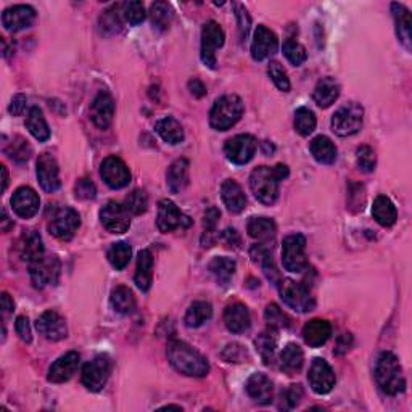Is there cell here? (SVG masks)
I'll return each instance as SVG.
<instances>
[{"mask_svg":"<svg viewBox=\"0 0 412 412\" xmlns=\"http://www.w3.org/2000/svg\"><path fill=\"white\" fill-rule=\"evenodd\" d=\"M168 359L177 372L187 377H206L210 372L208 359L181 340H172L168 345Z\"/></svg>","mask_w":412,"mask_h":412,"instance_id":"obj_1","label":"cell"},{"mask_svg":"<svg viewBox=\"0 0 412 412\" xmlns=\"http://www.w3.org/2000/svg\"><path fill=\"white\" fill-rule=\"evenodd\" d=\"M375 382L378 388L390 397H397L406 388V378L397 356L390 352L378 356L375 363Z\"/></svg>","mask_w":412,"mask_h":412,"instance_id":"obj_2","label":"cell"},{"mask_svg":"<svg viewBox=\"0 0 412 412\" xmlns=\"http://www.w3.org/2000/svg\"><path fill=\"white\" fill-rule=\"evenodd\" d=\"M243 115V102L238 96H222L211 108L210 124L216 131H227L240 121Z\"/></svg>","mask_w":412,"mask_h":412,"instance_id":"obj_3","label":"cell"},{"mask_svg":"<svg viewBox=\"0 0 412 412\" xmlns=\"http://www.w3.org/2000/svg\"><path fill=\"white\" fill-rule=\"evenodd\" d=\"M279 184L281 177L277 176L276 169L269 166H258L250 176V188L255 198L267 206L274 205L279 197Z\"/></svg>","mask_w":412,"mask_h":412,"instance_id":"obj_4","label":"cell"},{"mask_svg":"<svg viewBox=\"0 0 412 412\" xmlns=\"http://www.w3.org/2000/svg\"><path fill=\"white\" fill-rule=\"evenodd\" d=\"M364 122V110L359 103L348 102L332 116V131L340 137H348L359 132Z\"/></svg>","mask_w":412,"mask_h":412,"instance_id":"obj_5","label":"cell"},{"mask_svg":"<svg viewBox=\"0 0 412 412\" xmlns=\"http://www.w3.org/2000/svg\"><path fill=\"white\" fill-rule=\"evenodd\" d=\"M279 293L288 308L297 313H309L314 309L316 302L308 287L292 279H283L279 282Z\"/></svg>","mask_w":412,"mask_h":412,"instance_id":"obj_6","label":"cell"},{"mask_svg":"<svg viewBox=\"0 0 412 412\" xmlns=\"http://www.w3.org/2000/svg\"><path fill=\"white\" fill-rule=\"evenodd\" d=\"M282 263L287 271L303 272L308 266L306 259V238L302 233H293V236L285 237L282 243Z\"/></svg>","mask_w":412,"mask_h":412,"instance_id":"obj_7","label":"cell"},{"mask_svg":"<svg viewBox=\"0 0 412 412\" xmlns=\"http://www.w3.org/2000/svg\"><path fill=\"white\" fill-rule=\"evenodd\" d=\"M81 227V218L77 211L70 208V206H63L57 213L52 216L49 222V232L52 233L58 240L68 242L75 237V233Z\"/></svg>","mask_w":412,"mask_h":412,"instance_id":"obj_8","label":"cell"},{"mask_svg":"<svg viewBox=\"0 0 412 412\" xmlns=\"http://www.w3.org/2000/svg\"><path fill=\"white\" fill-rule=\"evenodd\" d=\"M111 372V361L107 354H100L82 367L81 380L89 392H100L107 385Z\"/></svg>","mask_w":412,"mask_h":412,"instance_id":"obj_9","label":"cell"},{"mask_svg":"<svg viewBox=\"0 0 412 412\" xmlns=\"http://www.w3.org/2000/svg\"><path fill=\"white\" fill-rule=\"evenodd\" d=\"M60 259L57 256H46L39 258L34 263L30 264L31 282L36 288H44L47 285H55L60 276Z\"/></svg>","mask_w":412,"mask_h":412,"instance_id":"obj_10","label":"cell"},{"mask_svg":"<svg viewBox=\"0 0 412 412\" xmlns=\"http://www.w3.org/2000/svg\"><path fill=\"white\" fill-rule=\"evenodd\" d=\"M226 34L216 21H206L202 30V61L205 66L213 70L216 66V50L224 46Z\"/></svg>","mask_w":412,"mask_h":412,"instance_id":"obj_11","label":"cell"},{"mask_svg":"<svg viewBox=\"0 0 412 412\" xmlns=\"http://www.w3.org/2000/svg\"><path fill=\"white\" fill-rule=\"evenodd\" d=\"M256 148H258V143H256V139L250 134H238V136L229 139L224 146V153L226 158L232 161L233 165H247L248 161H252L255 157Z\"/></svg>","mask_w":412,"mask_h":412,"instance_id":"obj_12","label":"cell"},{"mask_svg":"<svg viewBox=\"0 0 412 412\" xmlns=\"http://www.w3.org/2000/svg\"><path fill=\"white\" fill-rule=\"evenodd\" d=\"M100 222L111 233H124L131 227V213L124 205L108 202L100 210Z\"/></svg>","mask_w":412,"mask_h":412,"instance_id":"obj_13","label":"cell"},{"mask_svg":"<svg viewBox=\"0 0 412 412\" xmlns=\"http://www.w3.org/2000/svg\"><path fill=\"white\" fill-rule=\"evenodd\" d=\"M308 380L314 393L327 394L332 392L333 387H335L337 378H335V372H333V369L327 361L316 358L309 367Z\"/></svg>","mask_w":412,"mask_h":412,"instance_id":"obj_14","label":"cell"},{"mask_svg":"<svg viewBox=\"0 0 412 412\" xmlns=\"http://www.w3.org/2000/svg\"><path fill=\"white\" fill-rule=\"evenodd\" d=\"M100 176L111 188H122L131 182V171L118 157H108L100 166Z\"/></svg>","mask_w":412,"mask_h":412,"instance_id":"obj_15","label":"cell"},{"mask_svg":"<svg viewBox=\"0 0 412 412\" xmlns=\"http://www.w3.org/2000/svg\"><path fill=\"white\" fill-rule=\"evenodd\" d=\"M36 10L31 5H13L2 13V25L8 32H18L34 25Z\"/></svg>","mask_w":412,"mask_h":412,"instance_id":"obj_16","label":"cell"},{"mask_svg":"<svg viewBox=\"0 0 412 412\" xmlns=\"http://www.w3.org/2000/svg\"><path fill=\"white\" fill-rule=\"evenodd\" d=\"M36 328L44 338L50 342H60L68 335V327H66L65 317H61L57 311H46L36 321Z\"/></svg>","mask_w":412,"mask_h":412,"instance_id":"obj_17","label":"cell"},{"mask_svg":"<svg viewBox=\"0 0 412 412\" xmlns=\"http://www.w3.org/2000/svg\"><path fill=\"white\" fill-rule=\"evenodd\" d=\"M37 181L44 191L52 193L60 188L58 163L50 153H42L37 160Z\"/></svg>","mask_w":412,"mask_h":412,"instance_id":"obj_18","label":"cell"},{"mask_svg":"<svg viewBox=\"0 0 412 412\" xmlns=\"http://www.w3.org/2000/svg\"><path fill=\"white\" fill-rule=\"evenodd\" d=\"M277 47H279V41H277V36L269 27H266L264 25L256 27L252 42V57L256 61L269 58L271 55L277 52Z\"/></svg>","mask_w":412,"mask_h":412,"instance_id":"obj_19","label":"cell"},{"mask_svg":"<svg viewBox=\"0 0 412 412\" xmlns=\"http://www.w3.org/2000/svg\"><path fill=\"white\" fill-rule=\"evenodd\" d=\"M12 208L20 218L31 219L41 208V198L31 187H20L12 197Z\"/></svg>","mask_w":412,"mask_h":412,"instance_id":"obj_20","label":"cell"},{"mask_svg":"<svg viewBox=\"0 0 412 412\" xmlns=\"http://www.w3.org/2000/svg\"><path fill=\"white\" fill-rule=\"evenodd\" d=\"M81 358L76 352H70L55 361L49 369V382L52 383H65L68 382L71 377L76 374L77 367H79Z\"/></svg>","mask_w":412,"mask_h":412,"instance_id":"obj_21","label":"cell"},{"mask_svg":"<svg viewBox=\"0 0 412 412\" xmlns=\"http://www.w3.org/2000/svg\"><path fill=\"white\" fill-rule=\"evenodd\" d=\"M115 100L108 92H100L91 105V120L100 129H107L113 122Z\"/></svg>","mask_w":412,"mask_h":412,"instance_id":"obj_22","label":"cell"},{"mask_svg":"<svg viewBox=\"0 0 412 412\" xmlns=\"http://www.w3.org/2000/svg\"><path fill=\"white\" fill-rule=\"evenodd\" d=\"M187 219L188 218H186V216L181 213L176 203H172L168 198L161 200L158 205V219H157V226L160 232L168 233V232L179 229V227L184 226V221Z\"/></svg>","mask_w":412,"mask_h":412,"instance_id":"obj_23","label":"cell"},{"mask_svg":"<svg viewBox=\"0 0 412 412\" xmlns=\"http://www.w3.org/2000/svg\"><path fill=\"white\" fill-rule=\"evenodd\" d=\"M224 324L232 333H243L252 326V317L250 311L242 303H233L227 306L224 311Z\"/></svg>","mask_w":412,"mask_h":412,"instance_id":"obj_24","label":"cell"},{"mask_svg":"<svg viewBox=\"0 0 412 412\" xmlns=\"http://www.w3.org/2000/svg\"><path fill=\"white\" fill-rule=\"evenodd\" d=\"M221 198L224 205L227 206V210L231 211L233 214L242 213L247 206V197H245L243 188L238 186V182L233 179H227L222 182L221 186Z\"/></svg>","mask_w":412,"mask_h":412,"instance_id":"obj_25","label":"cell"},{"mask_svg":"<svg viewBox=\"0 0 412 412\" xmlns=\"http://www.w3.org/2000/svg\"><path fill=\"white\" fill-rule=\"evenodd\" d=\"M332 335V326L326 319H313L303 327V338L311 348H319Z\"/></svg>","mask_w":412,"mask_h":412,"instance_id":"obj_26","label":"cell"},{"mask_svg":"<svg viewBox=\"0 0 412 412\" xmlns=\"http://www.w3.org/2000/svg\"><path fill=\"white\" fill-rule=\"evenodd\" d=\"M188 161L186 158H179L172 163L168 172H166V186L171 193H181L188 186Z\"/></svg>","mask_w":412,"mask_h":412,"instance_id":"obj_27","label":"cell"},{"mask_svg":"<svg viewBox=\"0 0 412 412\" xmlns=\"http://www.w3.org/2000/svg\"><path fill=\"white\" fill-rule=\"evenodd\" d=\"M18 252L27 264L34 263L44 256V243L41 233L36 231H30L21 236L18 242Z\"/></svg>","mask_w":412,"mask_h":412,"instance_id":"obj_28","label":"cell"},{"mask_svg":"<svg viewBox=\"0 0 412 412\" xmlns=\"http://www.w3.org/2000/svg\"><path fill=\"white\" fill-rule=\"evenodd\" d=\"M248 397L259 404H269L274 394L272 382L264 374H253L247 380Z\"/></svg>","mask_w":412,"mask_h":412,"instance_id":"obj_29","label":"cell"},{"mask_svg":"<svg viewBox=\"0 0 412 412\" xmlns=\"http://www.w3.org/2000/svg\"><path fill=\"white\" fill-rule=\"evenodd\" d=\"M338 97H340V84L330 76L322 77L314 87L313 98L317 107L328 108L330 105L337 102Z\"/></svg>","mask_w":412,"mask_h":412,"instance_id":"obj_30","label":"cell"},{"mask_svg":"<svg viewBox=\"0 0 412 412\" xmlns=\"http://www.w3.org/2000/svg\"><path fill=\"white\" fill-rule=\"evenodd\" d=\"M152 277H153V256L150 250H142L137 256V271H136V285L139 290L148 292L152 287Z\"/></svg>","mask_w":412,"mask_h":412,"instance_id":"obj_31","label":"cell"},{"mask_svg":"<svg viewBox=\"0 0 412 412\" xmlns=\"http://www.w3.org/2000/svg\"><path fill=\"white\" fill-rule=\"evenodd\" d=\"M372 216L383 227H392L398 219L397 206L385 195H378L372 206Z\"/></svg>","mask_w":412,"mask_h":412,"instance_id":"obj_32","label":"cell"},{"mask_svg":"<svg viewBox=\"0 0 412 412\" xmlns=\"http://www.w3.org/2000/svg\"><path fill=\"white\" fill-rule=\"evenodd\" d=\"M311 155L321 165H333L337 160V147L326 136H317L309 143Z\"/></svg>","mask_w":412,"mask_h":412,"instance_id":"obj_33","label":"cell"},{"mask_svg":"<svg viewBox=\"0 0 412 412\" xmlns=\"http://www.w3.org/2000/svg\"><path fill=\"white\" fill-rule=\"evenodd\" d=\"M392 12L397 25V34L403 46L411 50V15L409 10L401 4H392Z\"/></svg>","mask_w":412,"mask_h":412,"instance_id":"obj_34","label":"cell"},{"mask_svg":"<svg viewBox=\"0 0 412 412\" xmlns=\"http://www.w3.org/2000/svg\"><path fill=\"white\" fill-rule=\"evenodd\" d=\"M256 349L263 359V363L266 366H271L274 363V356H276V348H277V332L276 328H267V330L261 332L258 338L255 340Z\"/></svg>","mask_w":412,"mask_h":412,"instance_id":"obj_35","label":"cell"},{"mask_svg":"<svg viewBox=\"0 0 412 412\" xmlns=\"http://www.w3.org/2000/svg\"><path fill=\"white\" fill-rule=\"evenodd\" d=\"M281 369L285 372L288 375L297 374V372L303 367V361H304V354L303 349L295 343H288L285 348L282 349L281 353Z\"/></svg>","mask_w":412,"mask_h":412,"instance_id":"obj_36","label":"cell"},{"mask_svg":"<svg viewBox=\"0 0 412 412\" xmlns=\"http://www.w3.org/2000/svg\"><path fill=\"white\" fill-rule=\"evenodd\" d=\"M248 236L258 242H271L276 237V222L271 218H252L247 226Z\"/></svg>","mask_w":412,"mask_h":412,"instance_id":"obj_37","label":"cell"},{"mask_svg":"<svg viewBox=\"0 0 412 412\" xmlns=\"http://www.w3.org/2000/svg\"><path fill=\"white\" fill-rule=\"evenodd\" d=\"M26 127L31 132V136L39 142H46L50 137V129L46 118H44L42 110L39 107H32L26 116Z\"/></svg>","mask_w":412,"mask_h":412,"instance_id":"obj_38","label":"cell"},{"mask_svg":"<svg viewBox=\"0 0 412 412\" xmlns=\"http://www.w3.org/2000/svg\"><path fill=\"white\" fill-rule=\"evenodd\" d=\"M236 261L227 258V256H218L210 263V272L219 285H229L233 274H236Z\"/></svg>","mask_w":412,"mask_h":412,"instance_id":"obj_39","label":"cell"},{"mask_svg":"<svg viewBox=\"0 0 412 412\" xmlns=\"http://www.w3.org/2000/svg\"><path fill=\"white\" fill-rule=\"evenodd\" d=\"M155 129H157L158 136L163 139L165 142L171 143V146H177V143H181L184 141V129L181 122L174 118H171V116L158 121Z\"/></svg>","mask_w":412,"mask_h":412,"instance_id":"obj_40","label":"cell"},{"mask_svg":"<svg viewBox=\"0 0 412 412\" xmlns=\"http://www.w3.org/2000/svg\"><path fill=\"white\" fill-rule=\"evenodd\" d=\"M111 306L116 313L120 314H131L134 309H136V297L129 290V288L124 285L116 287L113 292H111Z\"/></svg>","mask_w":412,"mask_h":412,"instance_id":"obj_41","label":"cell"},{"mask_svg":"<svg viewBox=\"0 0 412 412\" xmlns=\"http://www.w3.org/2000/svg\"><path fill=\"white\" fill-rule=\"evenodd\" d=\"M211 316H213V308H211L210 303L195 302L193 304H191V308L187 309L184 322H186V326L188 328H197L202 327L206 321H210Z\"/></svg>","mask_w":412,"mask_h":412,"instance_id":"obj_42","label":"cell"},{"mask_svg":"<svg viewBox=\"0 0 412 412\" xmlns=\"http://www.w3.org/2000/svg\"><path fill=\"white\" fill-rule=\"evenodd\" d=\"M150 16H152V23L161 31H166L171 26L172 21V8L169 4L166 2H155L150 7Z\"/></svg>","mask_w":412,"mask_h":412,"instance_id":"obj_43","label":"cell"},{"mask_svg":"<svg viewBox=\"0 0 412 412\" xmlns=\"http://www.w3.org/2000/svg\"><path fill=\"white\" fill-rule=\"evenodd\" d=\"M131 256H132V250L129 245H127L126 242H118L110 248L108 261L116 271H122L127 264H129Z\"/></svg>","mask_w":412,"mask_h":412,"instance_id":"obj_44","label":"cell"},{"mask_svg":"<svg viewBox=\"0 0 412 412\" xmlns=\"http://www.w3.org/2000/svg\"><path fill=\"white\" fill-rule=\"evenodd\" d=\"M316 116L309 108H298L295 111V131H297L300 136H309L316 129Z\"/></svg>","mask_w":412,"mask_h":412,"instance_id":"obj_45","label":"cell"},{"mask_svg":"<svg viewBox=\"0 0 412 412\" xmlns=\"http://www.w3.org/2000/svg\"><path fill=\"white\" fill-rule=\"evenodd\" d=\"M126 210L129 211L132 216H141L148 210V197L147 193L141 191V188H136L129 195H127L124 200Z\"/></svg>","mask_w":412,"mask_h":412,"instance_id":"obj_46","label":"cell"},{"mask_svg":"<svg viewBox=\"0 0 412 412\" xmlns=\"http://www.w3.org/2000/svg\"><path fill=\"white\" fill-rule=\"evenodd\" d=\"M5 152L12 160L18 161V163H25L31 158V153H32V148L27 141H25L23 137H15L12 142L8 143L7 148H5Z\"/></svg>","mask_w":412,"mask_h":412,"instance_id":"obj_47","label":"cell"},{"mask_svg":"<svg viewBox=\"0 0 412 412\" xmlns=\"http://www.w3.org/2000/svg\"><path fill=\"white\" fill-rule=\"evenodd\" d=\"M121 13L131 26L141 25L147 16L146 8H143V4L139 2V0H132V2L121 4Z\"/></svg>","mask_w":412,"mask_h":412,"instance_id":"obj_48","label":"cell"},{"mask_svg":"<svg viewBox=\"0 0 412 412\" xmlns=\"http://www.w3.org/2000/svg\"><path fill=\"white\" fill-rule=\"evenodd\" d=\"M283 55H285L287 60L295 66L303 65L306 58H308V52H306V49L292 37L283 42Z\"/></svg>","mask_w":412,"mask_h":412,"instance_id":"obj_49","label":"cell"},{"mask_svg":"<svg viewBox=\"0 0 412 412\" xmlns=\"http://www.w3.org/2000/svg\"><path fill=\"white\" fill-rule=\"evenodd\" d=\"M264 319L267 324H269L271 328H282V327H288L290 326V319H288L287 314L277 306L276 303H271L266 306L264 311Z\"/></svg>","mask_w":412,"mask_h":412,"instance_id":"obj_50","label":"cell"},{"mask_svg":"<svg viewBox=\"0 0 412 412\" xmlns=\"http://www.w3.org/2000/svg\"><path fill=\"white\" fill-rule=\"evenodd\" d=\"M356 163H358L359 169L364 172H372L377 166V155L374 148L369 146H361L356 150Z\"/></svg>","mask_w":412,"mask_h":412,"instance_id":"obj_51","label":"cell"},{"mask_svg":"<svg viewBox=\"0 0 412 412\" xmlns=\"http://www.w3.org/2000/svg\"><path fill=\"white\" fill-rule=\"evenodd\" d=\"M267 73H269L272 82H274L279 91L282 92L290 91V79H288L287 71L283 70V66L279 63V61H271L269 66H267Z\"/></svg>","mask_w":412,"mask_h":412,"instance_id":"obj_52","label":"cell"},{"mask_svg":"<svg viewBox=\"0 0 412 412\" xmlns=\"http://www.w3.org/2000/svg\"><path fill=\"white\" fill-rule=\"evenodd\" d=\"M100 26H102L103 32H107V34H115V32L120 31L121 21L120 16L116 15V7L107 10V12L102 15V18H100Z\"/></svg>","mask_w":412,"mask_h":412,"instance_id":"obj_53","label":"cell"},{"mask_svg":"<svg viewBox=\"0 0 412 412\" xmlns=\"http://www.w3.org/2000/svg\"><path fill=\"white\" fill-rule=\"evenodd\" d=\"M303 398V388L300 385H292L288 390L282 393V403L281 409H293L297 408L300 399Z\"/></svg>","mask_w":412,"mask_h":412,"instance_id":"obj_54","label":"cell"},{"mask_svg":"<svg viewBox=\"0 0 412 412\" xmlns=\"http://www.w3.org/2000/svg\"><path fill=\"white\" fill-rule=\"evenodd\" d=\"M233 8H236V16H237V23H238V34H240V41H245L248 36L250 31V25H252V18L247 12V8L243 7L240 4H233Z\"/></svg>","mask_w":412,"mask_h":412,"instance_id":"obj_55","label":"cell"},{"mask_svg":"<svg viewBox=\"0 0 412 412\" xmlns=\"http://www.w3.org/2000/svg\"><path fill=\"white\" fill-rule=\"evenodd\" d=\"M75 195L76 198L79 200H94L97 195V188H96V184H94L91 179H79L75 187Z\"/></svg>","mask_w":412,"mask_h":412,"instance_id":"obj_56","label":"cell"},{"mask_svg":"<svg viewBox=\"0 0 412 412\" xmlns=\"http://www.w3.org/2000/svg\"><path fill=\"white\" fill-rule=\"evenodd\" d=\"M221 218V213L218 208H214V206H211L205 211V216H203V226H205V232L206 233H213V231L216 229V224L219 222Z\"/></svg>","mask_w":412,"mask_h":412,"instance_id":"obj_57","label":"cell"},{"mask_svg":"<svg viewBox=\"0 0 412 412\" xmlns=\"http://www.w3.org/2000/svg\"><path fill=\"white\" fill-rule=\"evenodd\" d=\"M15 330L18 333V337L23 340L25 343H31V326H30V321H27V317L25 316H20L16 317V322H15Z\"/></svg>","mask_w":412,"mask_h":412,"instance_id":"obj_58","label":"cell"},{"mask_svg":"<svg viewBox=\"0 0 412 412\" xmlns=\"http://www.w3.org/2000/svg\"><path fill=\"white\" fill-rule=\"evenodd\" d=\"M26 107H27V98H26V96H23V94H16V96L12 98V102H10L8 111L13 116H21V115L25 113Z\"/></svg>","mask_w":412,"mask_h":412,"instance_id":"obj_59","label":"cell"},{"mask_svg":"<svg viewBox=\"0 0 412 412\" xmlns=\"http://www.w3.org/2000/svg\"><path fill=\"white\" fill-rule=\"evenodd\" d=\"M221 238H222V242L227 243V247H231V248H238L242 243V238H240V236H238V232L236 229H226L224 232H222Z\"/></svg>","mask_w":412,"mask_h":412,"instance_id":"obj_60","label":"cell"},{"mask_svg":"<svg viewBox=\"0 0 412 412\" xmlns=\"http://www.w3.org/2000/svg\"><path fill=\"white\" fill-rule=\"evenodd\" d=\"M188 89H191V94L193 97L202 98L206 96V87L202 81L197 79V77H193V79L188 81Z\"/></svg>","mask_w":412,"mask_h":412,"instance_id":"obj_61","label":"cell"},{"mask_svg":"<svg viewBox=\"0 0 412 412\" xmlns=\"http://www.w3.org/2000/svg\"><path fill=\"white\" fill-rule=\"evenodd\" d=\"M13 308H15V304H13V300L10 298V295L8 293H2V309H4V313L5 314L12 313Z\"/></svg>","mask_w":412,"mask_h":412,"instance_id":"obj_62","label":"cell"},{"mask_svg":"<svg viewBox=\"0 0 412 412\" xmlns=\"http://www.w3.org/2000/svg\"><path fill=\"white\" fill-rule=\"evenodd\" d=\"M10 227H13V222L10 221L7 211H2V232H8Z\"/></svg>","mask_w":412,"mask_h":412,"instance_id":"obj_63","label":"cell"},{"mask_svg":"<svg viewBox=\"0 0 412 412\" xmlns=\"http://www.w3.org/2000/svg\"><path fill=\"white\" fill-rule=\"evenodd\" d=\"M0 168H2V177H4V186H2V191L5 192V191H7V186H8V172H7V168H5L4 165L0 166Z\"/></svg>","mask_w":412,"mask_h":412,"instance_id":"obj_64","label":"cell"}]
</instances>
